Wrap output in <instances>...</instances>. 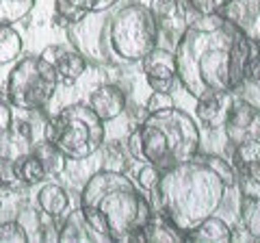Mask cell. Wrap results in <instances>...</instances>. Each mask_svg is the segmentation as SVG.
Here are the masks:
<instances>
[{"label": "cell", "instance_id": "1", "mask_svg": "<svg viewBox=\"0 0 260 243\" xmlns=\"http://www.w3.org/2000/svg\"><path fill=\"white\" fill-rule=\"evenodd\" d=\"M174 54L178 80L200 100L241 89L260 54V44L251 42L217 11L198 15L186 24Z\"/></svg>", "mask_w": 260, "mask_h": 243}, {"label": "cell", "instance_id": "2", "mask_svg": "<svg viewBox=\"0 0 260 243\" xmlns=\"http://www.w3.org/2000/svg\"><path fill=\"white\" fill-rule=\"evenodd\" d=\"M237 185L239 176L225 159L198 152L189 161L162 169L150 202L184 237L206 217L217 215Z\"/></svg>", "mask_w": 260, "mask_h": 243}, {"label": "cell", "instance_id": "3", "mask_svg": "<svg viewBox=\"0 0 260 243\" xmlns=\"http://www.w3.org/2000/svg\"><path fill=\"white\" fill-rule=\"evenodd\" d=\"M158 24L148 5L130 0L68 24V39L95 66H133L158 46Z\"/></svg>", "mask_w": 260, "mask_h": 243}, {"label": "cell", "instance_id": "4", "mask_svg": "<svg viewBox=\"0 0 260 243\" xmlns=\"http://www.w3.org/2000/svg\"><path fill=\"white\" fill-rule=\"evenodd\" d=\"M80 208L87 222L107 241H143V230L154 215L148 193L117 169H100L80 191Z\"/></svg>", "mask_w": 260, "mask_h": 243}, {"label": "cell", "instance_id": "5", "mask_svg": "<svg viewBox=\"0 0 260 243\" xmlns=\"http://www.w3.org/2000/svg\"><path fill=\"white\" fill-rule=\"evenodd\" d=\"M126 145L135 161L167 169L198 155L202 137L200 126L189 113L169 107L148 113L141 126L128 137Z\"/></svg>", "mask_w": 260, "mask_h": 243}, {"label": "cell", "instance_id": "6", "mask_svg": "<svg viewBox=\"0 0 260 243\" xmlns=\"http://www.w3.org/2000/svg\"><path fill=\"white\" fill-rule=\"evenodd\" d=\"M46 137L68 161H85L102 148L104 122L87 102H74L48 122Z\"/></svg>", "mask_w": 260, "mask_h": 243}, {"label": "cell", "instance_id": "7", "mask_svg": "<svg viewBox=\"0 0 260 243\" xmlns=\"http://www.w3.org/2000/svg\"><path fill=\"white\" fill-rule=\"evenodd\" d=\"M56 70L44 54L24 56L15 63L7 78V100L22 111L44 109L59 87Z\"/></svg>", "mask_w": 260, "mask_h": 243}, {"label": "cell", "instance_id": "8", "mask_svg": "<svg viewBox=\"0 0 260 243\" xmlns=\"http://www.w3.org/2000/svg\"><path fill=\"white\" fill-rule=\"evenodd\" d=\"M225 137L232 145L249 139H260V109L249 100H232L228 115L223 119Z\"/></svg>", "mask_w": 260, "mask_h": 243}, {"label": "cell", "instance_id": "9", "mask_svg": "<svg viewBox=\"0 0 260 243\" xmlns=\"http://www.w3.org/2000/svg\"><path fill=\"white\" fill-rule=\"evenodd\" d=\"M139 63H141L145 80H148L152 92H172V87L178 80V68H176L174 50L154 46Z\"/></svg>", "mask_w": 260, "mask_h": 243}, {"label": "cell", "instance_id": "10", "mask_svg": "<svg viewBox=\"0 0 260 243\" xmlns=\"http://www.w3.org/2000/svg\"><path fill=\"white\" fill-rule=\"evenodd\" d=\"M219 13L251 42L260 44V0H223Z\"/></svg>", "mask_w": 260, "mask_h": 243}, {"label": "cell", "instance_id": "11", "mask_svg": "<svg viewBox=\"0 0 260 243\" xmlns=\"http://www.w3.org/2000/svg\"><path fill=\"white\" fill-rule=\"evenodd\" d=\"M48 61L54 66L59 83L63 85H74L83 76L87 68V59L80 54L76 48H65V46H50L42 52Z\"/></svg>", "mask_w": 260, "mask_h": 243}, {"label": "cell", "instance_id": "12", "mask_svg": "<svg viewBox=\"0 0 260 243\" xmlns=\"http://www.w3.org/2000/svg\"><path fill=\"white\" fill-rule=\"evenodd\" d=\"M148 7L158 24V31H165L169 37H174V42H178V37L189 24L186 22V0H150Z\"/></svg>", "mask_w": 260, "mask_h": 243}, {"label": "cell", "instance_id": "13", "mask_svg": "<svg viewBox=\"0 0 260 243\" xmlns=\"http://www.w3.org/2000/svg\"><path fill=\"white\" fill-rule=\"evenodd\" d=\"M87 104L93 109V113L102 122H109V119H115L119 117L121 113L126 111V94L121 92L117 85L113 83H104L100 87H95L91 94H89V100Z\"/></svg>", "mask_w": 260, "mask_h": 243}, {"label": "cell", "instance_id": "14", "mask_svg": "<svg viewBox=\"0 0 260 243\" xmlns=\"http://www.w3.org/2000/svg\"><path fill=\"white\" fill-rule=\"evenodd\" d=\"M56 241H107L98 230H93V226L87 222V217L83 213V208L70 210L68 217L59 226V234Z\"/></svg>", "mask_w": 260, "mask_h": 243}, {"label": "cell", "instance_id": "15", "mask_svg": "<svg viewBox=\"0 0 260 243\" xmlns=\"http://www.w3.org/2000/svg\"><path fill=\"white\" fill-rule=\"evenodd\" d=\"M234 172L249 183H260V139L234 145Z\"/></svg>", "mask_w": 260, "mask_h": 243}, {"label": "cell", "instance_id": "16", "mask_svg": "<svg viewBox=\"0 0 260 243\" xmlns=\"http://www.w3.org/2000/svg\"><path fill=\"white\" fill-rule=\"evenodd\" d=\"M184 241H195V243H228L232 241V228L228 226L225 220L217 215L206 217L200 226L184 234Z\"/></svg>", "mask_w": 260, "mask_h": 243}, {"label": "cell", "instance_id": "17", "mask_svg": "<svg viewBox=\"0 0 260 243\" xmlns=\"http://www.w3.org/2000/svg\"><path fill=\"white\" fill-rule=\"evenodd\" d=\"M117 3L119 0H54V9L61 20L72 24V22L83 20L87 13L111 9Z\"/></svg>", "mask_w": 260, "mask_h": 243}, {"label": "cell", "instance_id": "18", "mask_svg": "<svg viewBox=\"0 0 260 243\" xmlns=\"http://www.w3.org/2000/svg\"><path fill=\"white\" fill-rule=\"evenodd\" d=\"M232 104L230 94H215V96H206L200 98L198 104V119L204 124L206 128H217L223 126V119L228 115V109Z\"/></svg>", "mask_w": 260, "mask_h": 243}, {"label": "cell", "instance_id": "19", "mask_svg": "<svg viewBox=\"0 0 260 243\" xmlns=\"http://www.w3.org/2000/svg\"><path fill=\"white\" fill-rule=\"evenodd\" d=\"M37 206L44 215L50 217V220H59V217L68 213L70 198L61 185L48 183V185H42V189L37 193Z\"/></svg>", "mask_w": 260, "mask_h": 243}, {"label": "cell", "instance_id": "20", "mask_svg": "<svg viewBox=\"0 0 260 243\" xmlns=\"http://www.w3.org/2000/svg\"><path fill=\"white\" fill-rule=\"evenodd\" d=\"M15 176H18L20 185H26V187H35V185H42L46 180V169L32 152L20 157L15 161Z\"/></svg>", "mask_w": 260, "mask_h": 243}, {"label": "cell", "instance_id": "21", "mask_svg": "<svg viewBox=\"0 0 260 243\" xmlns=\"http://www.w3.org/2000/svg\"><path fill=\"white\" fill-rule=\"evenodd\" d=\"M22 37L13 24H0V66L15 61L22 54Z\"/></svg>", "mask_w": 260, "mask_h": 243}, {"label": "cell", "instance_id": "22", "mask_svg": "<svg viewBox=\"0 0 260 243\" xmlns=\"http://www.w3.org/2000/svg\"><path fill=\"white\" fill-rule=\"evenodd\" d=\"M239 215H241L243 228L251 234V239L260 241V196H243Z\"/></svg>", "mask_w": 260, "mask_h": 243}, {"label": "cell", "instance_id": "23", "mask_svg": "<svg viewBox=\"0 0 260 243\" xmlns=\"http://www.w3.org/2000/svg\"><path fill=\"white\" fill-rule=\"evenodd\" d=\"M143 241H184V237L156 210L152 215L148 228L143 230Z\"/></svg>", "mask_w": 260, "mask_h": 243}, {"label": "cell", "instance_id": "24", "mask_svg": "<svg viewBox=\"0 0 260 243\" xmlns=\"http://www.w3.org/2000/svg\"><path fill=\"white\" fill-rule=\"evenodd\" d=\"M30 152H32V155H35L39 161H42V165H44V169H46V174H48V176L61 174V172H63V167H65V161H68V159L61 155V150L56 148L54 143H50V141L37 143Z\"/></svg>", "mask_w": 260, "mask_h": 243}, {"label": "cell", "instance_id": "25", "mask_svg": "<svg viewBox=\"0 0 260 243\" xmlns=\"http://www.w3.org/2000/svg\"><path fill=\"white\" fill-rule=\"evenodd\" d=\"M35 0H0V24H18L30 13Z\"/></svg>", "mask_w": 260, "mask_h": 243}, {"label": "cell", "instance_id": "26", "mask_svg": "<svg viewBox=\"0 0 260 243\" xmlns=\"http://www.w3.org/2000/svg\"><path fill=\"white\" fill-rule=\"evenodd\" d=\"M28 241V230L20 222L0 224V243H24Z\"/></svg>", "mask_w": 260, "mask_h": 243}, {"label": "cell", "instance_id": "27", "mask_svg": "<svg viewBox=\"0 0 260 243\" xmlns=\"http://www.w3.org/2000/svg\"><path fill=\"white\" fill-rule=\"evenodd\" d=\"M160 174L162 169H158L156 165H150V163H143V167L139 169V176H137V183L145 193H152L156 189V185L160 180Z\"/></svg>", "mask_w": 260, "mask_h": 243}, {"label": "cell", "instance_id": "28", "mask_svg": "<svg viewBox=\"0 0 260 243\" xmlns=\"http://www.w3.org/2000/svg\"><path fill=\"white\" fill-rule=\"evenodd\" d=\"M18 176H15V161L0 157V187H13L18 185Z\"/></svg>", "mask_w": 260, "mask_h": 243}, {"label": "cell", "instance_id": "29", "mask_svg": "<svg viewBox=\"0 0 260 243\" xmlns=\"http://www.w3.org/2000/svg\"><path fill=\"white\" fill-rule=\"evenodd\" d=\"M186 5L198 15H208V13H217L221 9L223 0H186Z\"/></svg>", "mask_w": 260, "mask_h": 243}, {"label": "cell", "instance_id": "30", "mask_svg": "<svg viewBox=\"0 0 260 243\" xmlns=\"http://www.w3.org/2000/svg\"><path fill=\"white\" fill-rule=\"evenodd\" d=\"M169 107H174V98L169 96V92H152V96L148 98V113L162 111Z\"/></svg>", "mask_w": 260, "mask_h": 243}, {"label": "cell", "instance_id": "31", "mask_svg": "<svg viewBox=\"0 0 260 243\" xmlns=\"http://www.w3.org/2000/svg\"><path fill=\"white\" fill-rule=\"evenodd\" d=\"M13 126V107L9 104V100L3 102L0 100V135L9 133Z\"/></svg>", "mask_w": 260, "mask_h": 243}]
</instances>
